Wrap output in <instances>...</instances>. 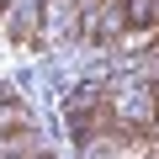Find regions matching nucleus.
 <instances>
[{"mask_svg":"<svg viewBox=\"0 0 159 159\" xmlns=\"http://www.w3.org/2000/svg\"><path fill=\"white\" fill-rule=\"evenodd\" d=\"M6 90H11V85H6V80H0V96H6Z\"/></svg>","mask_w":159,"mask_h":159,"instance_id":"f257e3e1","label":"nucleus"}]
</instances>
